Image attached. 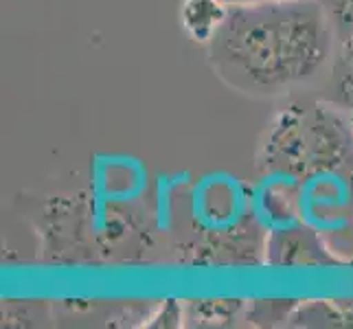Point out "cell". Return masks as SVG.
I'll return each instance as SVG.
<instances>
[{
  "label": "cell",
  "instance_id": "5",
  "mask_svg": "<svg viewBox=\"0 0 353 329\" xmlns=\"http://www.w3.org/2000/svg\"><path fill=\"white\" fill-rule=\"evenodd\" d=\"M338 42L353 38V0H321Z\"/></svg>",
  "mask_w": 353,
  "mask_h": 329
},
{
  "label": "cell",
  "instance_id": "2",
  "mask_svg": "<svg viewBox=\"0 0 353 329\" xmlns=\"http://www.w3.org/2000/svg\"><path fill=\"white\" fill-rule=\"evenodd\" d=\"M332 101H292L265 130L257 167L268 176L310 180L353 163V121Z\"/></svg>",
  "mask_w": 353,
  "mask_h": 329
},
{
  "label": "cell",
  "instance_id": "3",
  "mask_svg": "<svg viewBox=\"0 0 353 329\" xmlns=\"http://www.w3.org/2000/svg\"><path fill=\"white\" fill-rule=\"evenodd\" d=\"M228 7L222 0H180V22L187 35L202 46L211 40Z\"/></svg>",
  "mask_w": 353,
  "mask_h": 329
},
{
  "label": "cell",
  "instance_id": "6",
  "mask_svg": "<svg viewBox=\"0 0 353 329\" xmlns=\"http://www.w3.org/2000/svg\"><path fill=\"white\" fill-rule=\"evenodd\" d=\"M226 7H243V5H261V3H279V0H222Z\"/></svg>",
  "mask_w": 353,
  "mask_h": 329
},
{
  "label": "cell",
  "instance_id": "4",
  "mask_svg": "<svg viewBox=\"0 0 353 329\" xmlns=\"http://www.w3.org/2000/svg\"><path fill=\"white\" fill-rule=\"evenodd\" d=\"M330 101L353 114V38L336 44L330 62Z\"/></svg>",
  "mask_w": 353,
  "mask_h": 329
},
{
  "label": "cell",
  "instance_id": "1",
  "mask_svg": "<svg viewBox=\"0 0 353 329\" xmlns=\"http://www.w3.org/2000/svg\"><path fill=\"white\" fill-rule=\"evenodd\" d=\"M336 44L321 0H279L228 7L204 51L228 88L279 97L319 77Z\"/></svg>",
  "mask_w": 353,
  "mask_h": 329
}]
</instances>
